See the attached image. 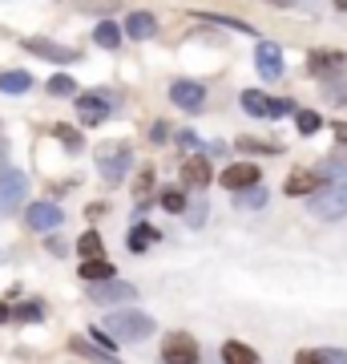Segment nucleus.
I'll return each instance as SVG.
<instances>
[{"mask_svg": "<svg viewBox=\"0 0 347 364\" xmlns=\"http://www.w3.org/2000/svg\"><path fill=\"white\" fill-rule=\"evenodd\" d=\"M101 328L117 340V344H138V340H150V336H154L158 324H154L145 312H126V308H121V312H109V316H105Z\"/></svg>", "mask_w": 347, "mask_h": 364, "instance_id": "obj_1", "label": "nucleus"}, {"mask_svg": "<svg viewBox=\"0 0 347 364\" xmlns=\"http://www.w3.org/2000/svg\"><path fill=\"white\" fill-rule=\"evenodd\" d=\"M307 210L323 223H335L347 215V182H331V186H319L315 195H307Z\"/></svg>", "mask_w": 347, "mask_h": 364, "instance_id": "obj_2", "label": "nucleus"}, {"mask_svg": "<svg viewBox=\"0 0 347 364\" xmlns=\"http://www.w3.org/2000/svg\"><path fill=\"white\" fill-rule=\"evenodd\" d=\"M25 195H28V178L21 170H4L0 174V219H9L25 203Z\"/></svg>", "mask_w": 347, "mask_h": 364, "instance_id": "obj_3", "label": "nucleus"}, {"mask_svg": "<svg viewBox=\"0 0 347 364\" xmlns=\"http://www.w3.org/2000/svg\"><path fill=\"white\" fill-rule=\"evenodd\" d=\"M126 170H129V146L117 142V146H101V150H97V174H101L109 186L126 178Z\"/></svg>", "mask_w": 347, "mask_h": 364, "instance_id": "obj_4", "label": "nucleus"}, {"mask_svg": "<svg viewBox=\"0 0 347 364\" xmlns=\"http://www.w3.org/2000/svg\"><path fill=\"white\" fill-rule=\"evenodd\" d=\"M162 360L166 364H198V340L190 332H170L162 340Z\"/></svg>", "mask_w": 347, "mask_h": 364, "instance_id": "obj_5", "label": "nucleus"}, {"mask_svg": "<svg viewBox=\"0 0 347 364\" xmlns=\"http://www.w3.org/2000/svg\"><path fill=\"white\" fill-rule=\"evenodd\" d=\"M343 65H347V57L339 49H319V53L307 57V73L319 77V81H335L339 73H343Z\"/></svg>", "mask_w": 347, "mask_h": 364, "instance_id": "obj_6", "label": "nucleus"}, {"mask_svg": "<svg viewBox=\"0 0 347 364\" xmlns=\"http://www.w3.org/2000/svg\"><path fill=\"white\" fill-rule=\"evenodd\" d=\"M93 304H133L138 299V287L126 284V279H101V284L89 287Z\"/></svg>", "mask_w": 347, "mask_h": 364, "instance_id": "obj_7", "label": "nucleus"}, {"mask_svg": "<svg viewBox=\"0 0 347 364\" xmlns=\"http://www.w3.org/2000/svg\"><path fill=\"white\" fill-rule=\"evenodd\" d=\"M170 102L178 105V109H186V114H198L206 105V85H198V81H174L170 85Z\"/></svg>", "mask_w": 347, "mask_h": 364, "instance_id": "obj_8", "label": "nucleus"}, {"mask_svg": "<svg viewBox=\"0 0 347 364\" xmlns=\"http://www.w3.org/2000/svg\"><path fill=\"white\" fill-rule=\"evenodd\" d=\"M25 223L33 227V231L49 235V231H57V227L65 223V215H61V207H57V203H33V207L25 210Z\"/></svg>", "mask_w": 347, "mask_h": 364, "instance_id": "obj_9", "label": "nucleus"}, {"mask_svg": "<svg viewBox=\"0 0 347 364\" xmlns=\"http://www.w3.org/2000/svg\"><path fill=\"white\" fill-rule=\"evenodd\" d=\"M73 102H77V114H81L85 126H97V122L114 109V97H109V93H77Z\"/></svg>", "mask_w": 347, "mask_h": 364, "instance_id": "obj_10", "label": "nucleus"}, {"mask_svg": "<svg viewBox=\"0 0 347 364\" xmlns=\"http://www.w3.org/2000/svg\"><path fill=\"white\" fill-rule=\"evenodd\" d=\"M258 182H263V170H258L255 162H234V166L222 170V186H226V191H250Z\"/></svg>", "mask_w": 347, "mask_h": 364, "instance_id": "obj_11", "label": "nucleus"}, {"mask_svg": "<svg viewBox=\"0 0 347 364\" xmlns=\"http://www.w3.org/2000/svg\"><path fill=\"white\" fill-rule=\"evenodd\" d=\"M255 65H258V73H263L267 81L283 77V53H279L275 41H258L255 45Z\"/></svg>", "mask_w": 347, "mask_h": 364, "instance_id": "obj_12", "label": "nucleus"}, {"mask_svg": "<svg viewBox=\"0 0 347 364\" xmlns=\"http://www.w3.org/2000/svg\"><path fill=\"white\" fill-rule=\"evenodd\" d=\"M28 53H37V57H49L57 65H69V61H77V49H69V45H57V41H45V37H28L25 41Z\"/></svg>", "mask_w": 347, "mask_h": 364, "instance_id": "obj_13", "label": "nucleus"}, {"mask_svg": "<svg viewBox=\"0 0 347 364\" xmlns=\"http://www.w3.org/2000/svg\"><path fill=\"white\" fill-rule=\"evenodd\" d=\"M319 186H323V174H319V170H291V174H287V182H283V191H287V195H295V198L315 195Z\"/></svg>", "mask_w": 347, "mask_h": 364, "instance_id": "obj_14", "label": "nucleus"}, {"mask_svg": "<svg viewBox=\"0 0 347 364\" xmlns=\"http://www.w3.org/2000/svg\"><path fill=\"white\" fill-rule=\"evenodd\" d=\"M182 186H190L194 195L206 191V186H210V162L198 158V154H194L190 162H182Z\"/></svg>", "mask_w": 347, "mask_h": 364, "instance_id": "obj_15", "label": "nucleus"}, {"mask_svg": "<svg viewBox=\"0 0 347 364\" xmlns=\"http://www.w3.org/2000/svg\"><path fill=\"white\" fill-rule=\"evenodd\" d=\"M121 33H129L133 41H150L158 33V21H154V13H129L126 16V28Z\"/></svg>", "mask_w": 347, "mask_h": 364, "instance_id": "obj_16", "label": "nucleus"}, {"mask_svg": "<svg viewBox=\"0 0 347 364\" xmlns=\"http://www.w3.org/2000/svg\"><path fill=\"white\" fill-rule=\"evenodd\" d=\"M295 364H347L343 348H303L295 356Z\"/></svg>", "mask_w": 347, "mask_h": 364, "instance_id": "obj_17", "label": "nucleus"}, {"mask_svg": "<svg viewBox=\"0 0 347 364\" xmlns=\"http://www.w3.org/2000/svg\"><path fill=\"white\" fill-rule=\"evenodd\" d=\"M222 364H263L255 348H246L243 340H226L222 344Z\"/></svg>", "mask_w": 347, "mask_h": 364, "instance_id": "obj_18", "label": "nucleus"}, {"mask_svg": "<svg viewBox=\"0 0 347 364\" xmlns=\"http://www.w3.org/2000/svg\"><path fill=\"white\" fill-rule=\"evenodd\" d=\"M238 105H243V114H250V117H270V93L246 90L243 97H238Z\"/></svg>", "mask_w": 347, "mask_h": 364, "instance_id": "obj_19", "label": "nucleus"}, {"mask_svg": "<svg viewBox=\"0 0 347 364\" xmlns=\"http://www.w3.org/2000/svg\"><path fill=\"white\" fill-rule=\"evenodd\" d=\"M154 243H158V227H150V223H138L126 239L129 251H145V247H154Z\"/></svg>", "mask_w": 347, "mask_h": 364, "instance_id": "obj_20", "label": "nucleus"}, {"mask_svg": "<svg viewBox=\"0 0 347 364\" xmlns=\"http://www.w3.org/2000/svg\"><path fill=\"white\" fill-rule=\"evenodd\" d=\"M81 279H85V284L114 279V263H109V259H85V263H81Z\"/></svg>", "mask_w": 347, "mask_h": 364, "instance_id": "obj_21", "label": "nucleus"}, {"mask_svg": "<svg viewBox=\"0 0 347 364\" xmlns=\"http://www.w3.org/2000/svg\"><path fill=\"white\" fill-rule=\"evenodd\" d=\"M0 90L4 93H28L33 90V77L21 73V69H9V73H0Z\"/></svg>", "mask_w": 347, "mask_h": 364, "instance_id": "obj_22", "label": "nucleus"}, {"mask_svg": "<svg viewBox=\"0 0 347 364\" xmlns=\"http://www.w3.org/2000/svg\"><path fill=\"white\" fill-rule=\"evenodd\" d=\"M77 251L85 255V259H105V243H101V235L97 231H85L77 239Z\"/></svg>", "mask_w": 347, "mask_h": 364, "instance_id": "obj_23", "label": "nucleus"}, {"mask_svg": "<svg viewBox=\"0 0 347 364\" xmlns=\"http://www.w3.org/2000/svg\"><path fill=\"white\" fill-rule=\"evenodd\" d=\"M93 41H97L101 49H117V45H121V28H117L114 21H101V25L93 28Z\"/></svg>", "mask_w": 347, "mask_h": 364, "instance_id": "obj_24", "label": "nucleus"}, {"mask_svg": "<svg viewBox=\"0 0 347 364\" xmlns=\"http://www.w3.org/2000/svg\"><path fill=\"white\" fill-rule=\"evenodd\" d=\"M295 130L303 134V138H311V134L323 130V117L315 114V109H295Z\"/></svg>", "mask_w": 347, "mask_h": 364, "instance_id": "obj_25", "label": "nucleus"}, {"mask_svg": "<svg viewBox=\"0 0 347 364\" xmlns=\"http://www.w3.org/2000/svg\"><path fill=\"white\" fill-rule=\"evenodd\" d=\"M198 21H210V25H222V28H234V33H246V37H255V28L243 25V21H234V16H222V13H194Z\"/></svg>", "mask_w": 347, "mask_h": 364, "instance_id": "obj_26", "label": "nucleus"}, {"mask_svg": "<svg viewBox=\"0 0 347 364\" xmlns=\"http://www.w3.org/2000/svg\"><path fill=\"white\" fill-rule=\"evenodd\" d=\"M243 210H258V207H267V191H263V182L258 186H250V191H238V198H234Z\"/></svg>", "mask_w": 347, "mask_h": 364, "instance_id": "obj_27", "label": "nucleus"}, {"mask_svg": "<svg viewBox=\"0 0 347 364\" xmlns=\"http://www.w3.org/2000/svg\"><path fill=\"white\" fill-rule=\"evenodd\" d=\"M49 93L53 97H77V81L69 73H57V77H49Z\"/></svg>", "mask_w": 347, "mask_h": 364, "instance_id": "obj_28", "label": "nucleus"}, {"mask_svg": "<svg viewBox=\"0 0 347 364\" xmlns=\"http://www.w3.org/2000/svg\"><path fill=\"white\" fill-rule=\"evenodd\" d=\"M162 207H166L170 215H182V210H186V191H182V186H166V191H162Z\"/></svg>", "mask_w": 347, "mask_h": 364, "instance_id": "obj_29", "label": "nucleus"}, {"mask_svg": "<svg viewBox=\"0 0 347 364\" xmlns=\"http://www.w3.org/2000/svg\"><path fill=\"white\" fill-rule=\"evenodd\" d=\"M37 320H45V308L40 304H21V308H13V324H37Z\"/></svg>", "mask_w": 347, "mask_h": 364, "instance_id": "obj_30", "label": "nucleus"}, {"mask_svg": "<svg viewBox=\"0 0 347 364\" xmlns=\"http://www.w3.org/2000/svg\"><path fill=\"white\" fill-rule=\"evenodd\" d=\"M323 97L331 105H347V81H327L323 85Z\"/></svg>", "mask_w": 347, "mask_h": 364, "instance_id": "obj_31", "label": "nucleus"}, {"mask_svg": "<svg viewBox=\"0 0 347 364\" xmlns=\"http://www.w3.org/2000/svg\"><path fill=\"white\" fill-rule=\"evenodd\" d=\"M238 150H255V154H275V142H258V138H238Z\"/></svg>", "mask_w": 347, "mask_h": 364, "instance_id": "obj_32", "label": "nucleus"}, {"mask_svg": "<svg viewBox=\"0 0 347 364\" xmlns=\"http://www.w3.org/2000/svg\"><path fill=\"white\" fill-rule=\"evenodd\" d=\"M53 134H57V138H61V142L69 146V150H81V134L73 130V126H57Z\"/></svg>", "mask_w": 347, "mask_h": 364, "instance_id": "obj_33", "label": "nucleus"}, {"mask_svg": "<svg viewBox=\"0 0 347 364\" xmlns=\"http://www.w3.org/2000/svg\"><path fill=\"white\" fill-rule=\"evenodd\" d=\"M150 191H154V174H150V170H142V178H138V203H150Z\"/></svg>", "mask_w": 347, "mask_h": 364, "instance_id": "obj_34", "label": "nucleus"}, {"mask_svg": "<svg viewBox=\"0 0 347 364\" xmlns=\"http://www.w3.org/2000/svg\"><path fill=\"white\" fill-rule=\"evenodd\" d=\"M150 142L154 146L170 142V122H154V126H150Z\"/></svg>", "mask_w": 347, "mask_h": 364, "instance_id": "obj_35", "label": "nucleus"}, {"mask_svg": "<svg viewBox=\"0 0 347 364\" xmlns=\"http://www.w3.org/2000/svg\"><path fill=\"white\" fill-rule=\"evenodd\" d=\"M202 219H206V203H202V198H194V210H190V227H202Z\"/></svg>", "mask_w": 347, "mask_h": 364, "instance_id": "obj_36", "label": "nucleus"}, {"mask_svg": "<svg viewBox=\"0 0 347 364\" xmlns=\"http://www.w3.org/2000/svg\"><path fill=\"white\" fill-rule=\"evenodd\" d=\"M73 348L85 352V356H105V352H97V344H89V340H73Z\"/></svg>", "mask_w": 347, "mask_h": 364, "instance_id": "obj_37", "label": "nucleus"}, {"mask_svg": "<svg viewBox=\"0 0 347 364\" xmlns=\"http://www.w3.org/2000/svg\"><path fill=\"white\" fill-rule=\"evenodd\" d=\"M178 142L186 146V150H198V146H202V142H198V134H190V130H182V134H178Z\"/></svg>", "mask_w": 347, "mask_h": 364, "instance_id": "obj_38", "label": "nucleus"}, {"mask_svg": "<svg viewBox=\"0 0 347 364\" xmlns=\"http://www.w3.org/2000/svg\"><path fill=\"white\" fill-rule=\"evenodd\" d=\"M0 324H13V308L9 304H0Z\"/></svg>", "mask_w": 347, "mask_h": 364, "instance_id": "obj_39", "label": "nucleus"}, {"mask_svg": "<svg viewBox=\"0 0 347 364\" xmlns=\"http://www.w3.org/2000/svg\"><path fill=\"white\" fill-rule=\"evenodd\" d=\"M335 138H339V142H347V122H339V126H335Z\"/></svg>", "mask_w": 347, "mask_h": 364, "instance_id": "obj_40", "label": "nucleus"}, {"mask_svg": "<svg viewBox=\"0 0 347 364\" xmlns=\"http://www.w3.org/2000/svg\"><path fill=\"white\" fill-rule=\"evenodd\" d=\"M267 4H275V9H287V4H295V0H267Z\"/></svg>", "mask_w": 347, "mask_h": 364, "instance_id": "obj_41", "label": "nucleus"}]
</instances>
